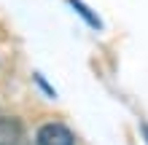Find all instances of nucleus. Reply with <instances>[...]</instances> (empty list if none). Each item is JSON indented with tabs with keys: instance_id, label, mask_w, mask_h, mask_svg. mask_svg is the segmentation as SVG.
I'll use <instances>...</instances> for the list:
<instances>
[{
	"instance_id": "obj_3",
	"label": "nucleus",
	"mask_w": 148,
	"mask_h": 145,
	"mask_svg": "<svg viewBox=\"0 0 148 145\" xmlns=\"http://www.w3.org/2000/svg\"><path fill=\"white\" fill-rule=\"evenodd\" d=\"M67 3H70V5H73V8H75V11H78V14H81V16H84V19H86V22H89V24H92V27H94V30H100V27H102V22H100V16H97V14H94V11H89V8H86V5L81 3V0H67Z\"/></svg>"
},
{
	"instance_id": "obj_4",
	"label": "nucleus",
	"mask_w": 148,
	"mask_h": 145,
	"mask_svg": "<svg viewBox=\"0 0 148 145\" xmlns=\"http://www.w3.org/2000/svg\"><path fill=\"white\" fill-rule=\"evenodd\" d=\"M143 134H145V140H148V124H143Z\"/></svg>"
},
{
	"instance_id": "obj_1",
	"label": "nucleus",
	"mask_w": 148,
	"mask_h": 145,
	"mask_svg": "<svg viewBox=\"0 0 148 145\" xmlns=\"http://www.w3.org/2000/svg\"><path fill=\"white\" fill-rule=\"evenodd\" d=\"M38 145H75V137L65 124H43L38 129Z\"/></svg>"
},
{
	"instance_id": "obj_2",
	"label": "nucleus",
	"mask_w": 148,
	"mask_h": 145,
	"mask_svg": "<svg viewBox=\"0 0 148 145\" xmlns=\"http://www.w3.org/2000/svg\"><path fill=\"white\" fill-rule=\"evenodd\" d=\"M22 137H24V126L19 118L14 116L0 118V145H22Z\"/></svg>"
}]
</instances>
